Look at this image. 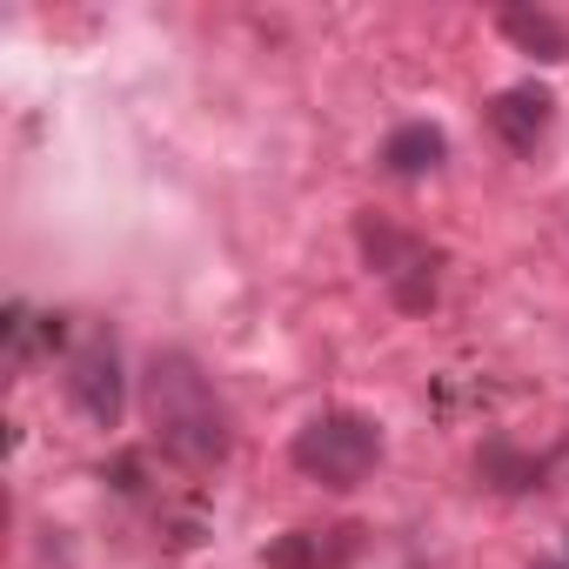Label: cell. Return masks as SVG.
I'll list each match as a JSON object with an SVG mask.
<instances>
[{"mask_svg": "<svg viewBox=\"0 0 569 569\" xmlns=\"http://www.w3.org/2000/svg\"><path fill=\"white\" fill-rule=\"evenodd\" d=\"M502 34L522 48V54H536V61H569V34L549 21V14H529V8H509L502 14Z\"/></svg>", "mask_w": 569, "mask_h": 569, "instance_id": "cell-7", "label": "cell"}, {"mask_svg": "<svg viewBox=\"0 0 569 569\" xmlns=\"http://www.w3.org/2000/svg\"><path fill=\"white\" fill-rule=\"evenodd\" d=\"M68 402H74V416L88 429H121V416H128V376H121V356H114L108 336H94V342H81L68 356Z\"/></svg>", "mask_w": 569, "mask_h": 569, "instance_id": "cell-3", "label": "cell"}, {"mask_svg": "<svg viewBox=\"0 0 569 569\" xmlns=\"http://www.w3.org/2000/svg\"><path fill=\"white\" fill-rule=\"evenodd\" d=\"M362 234V254H369V268L396 289V302L402 309H429L436 302V261H429V248L422 241H409V234H396V228H382V221H362L356 228Z\"/></svg>", "mask_w": 569, "mask_h": 569, "instance_id": "cell-4", "label": "cell"}, {"mask_svg": "<svg viewBox=\"0 0 569 569\" xmlns=\"http://www.w3.org/2000/svg\"><path fill=\"white\" fill-rule=\"evenodd\" d=\"M442 154H449V134L436 121H402L382 141V168L389 174H429V168H442Z\"/></svg>", "mask_w": 569, "mask_h": 569, "instance_id": "cell-6", "label": "cell"}, {"mask_svg": "<svg viewBox=\"0 0 569 569\" xmlns=\"http://www.w3.org/2000/svg\"><path fill=\"white\" fill-rule=\"evenodd\" d=\"M549 121H556V101H549V88H536V81L502 88V94L489 101V128H496V141H502L509 154H536V141L549 134Z\"/></svg>", "mask_w": 569, "mask_h": 569, "instance_id": "cell-5", "label": "cell"}, {"mask_svg": "<svg viewBox=\"0 0 569 569\" xmlns=\"http://www.w3.org/2000/svg\"><path fill=\"white\" fill-rule=\"evenodd\" d=\"M289 462H296V476L316 482V489H356V482H369L376 462H382V422L362 416V409H322V416H309V422L296 429Z\"/></svg>", "mask_w": 569, "mask_h": 569, "instance_id": "cell-2", "label": "cell"}, {"mask_svg": "<svg viewBox=\"0 0 569 569\" xmlns=\"http://www.w3.org/2000/svg\"><path fill=\"white\" fill-rule=\"evenodd\" d=\"M542 569H562V562H542Z\"/></svg>", "mask_w": 569, "mask_h": 569, "instance_id": "cell-8", "label": "cell"}, {"mask_svg": "<svg viewBox=\"0 0 569 569\" xmlns=\"http://www.w3.org/2000/svg\"><path fill=\"white\" fill-rule=\"evenodd\" d=\"M141 416H148L154 442L181 469H221L228 449H234L228 402L194 369V356H181V349H154L148 356V369H141Z\"/></svg>", "mask_w": 569, "mask_h": 569, "instance_id": "cell-1", "label": "cell"}]
</instances>
